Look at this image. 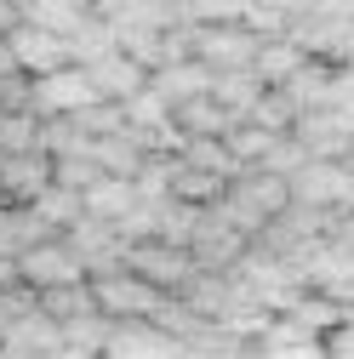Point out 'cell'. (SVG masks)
Instances as JSON below:
<instances>
[{
	"label": "cell",
	"mask_w": 354,
	"mask_h": 359,
	"mask_svg": "<svg viewBox=\"0 0 354 359\" xmlns=\"http://www.w3.org/2000/svg\"><path fill=\"white\" fill-rule=\"evenodd\" d=\"M348 189H354V165H348V160H303V165L286 177L291 205L320 211V217L348 211Z\"/></svg>",
	"instance_id": "obj_2"
},
{
	"label": "cell",
	"mask_w": 354,
	"mask_h": 359,
	"mask_svg": "<svg viewBox=\"0 0 354 359\" xmlns=\"http://www.w3.org/2000/svg\"><path fill=\"white\" fill-rule=\"evenodd\" d=\"M98 359H183V342L155 320H120L103 331Z\"/></svg>",
	"instance_id": "obj_6"
},
{
	"label": "cell",
	"mask_w": 354,
	"mask_h": 359,
	"mask_svg": "<svg viewBox=\"0 0 354 359\" xmlns=\"http://www.w3.org/2000/svg\"><path fill=\"white\" fill-rule=\"evenodd\" d=\"M46 189H52V154H12V160H0V205L29 211Z\"/></svg>",
	"instance_id": "obj_8"
},
{
	"label": "cell",
	"mask_w": 354,
	"mask_h": 359,
	"mask_svg": "<svg viewBox=\"0 0 354 359\" xmlns=\"http://www.w3.org/2000/svg\"><path fill=\"white\" fill-rule=\"evenodd\" d=\"M126 268H131L143 285H155L160 297H177V291L195 280L189 251H183V245H166V240H131V245H126Z\"/></svg>",
	"instance_id": "obj_5"
},
{
	"label": "cell",
	"mask_w": 354,
	"mask_h": 359,
	"mask_svg": "<svg viewBox=\"0 0 354 359\" xmlns=\"http://www.w3.org/2000/svg\"><path fill=\"white\" fill-rule=\"evenodd\" d=\"M12 274L23 291L34 297H46V291H69V285H86V262L69 251L63 234H46V240H34L12 257Z\"/></svg>",
	"instance_id": "obj_1"
},
{
	"label": "cell",
	"mask_w": 354,
	"mask_h": 359,
	"mask_svg": "<svg viewBox=\"0 0 354 359\" xmlns=\"http://www.w3.org/2000/svg\"><path fill=\"white\" fill-rule=\"evenodd\" d=\"M120 120H126V131H166L171 126V109H166V97L160 92H131L126 103H120Z\"/></svg>",
	"instance_id": "obj_16"
},
{
	"label": "cell",
	"mask_w": 354,
	"mask_h": 359,
	"mask_svg": "<svg viewBox=\"0 0 354 359\" xmlns=\"http://www.w3.org/2000/svg\"><path fill=\"white\" fill-rule=\"evenodd\" d=\"M86 291H92V308L103 313L109 325H120V320H155L160 302H166L155 285H143L138 274H131L126 262L109 268V274H92V280H86Z\"/></svg>",
	"instance_id": "obj_3"
},
{
	"label": "cell",
	"mask_w": 354,
	"mask_h": 359,
	"mask_svg": "<svg viewBox=\"0 0 354 359\" xmlns=\"http://www.w3.org/2000/svg\"><path fill=\"white\" fill-rule=\"evenodd\" d=\"M320 348H326V359H354V320H337L320 337Z\"/></svg>",
	"instance_id": "obj_18"
},
{
	"label": "cell",
	"mask_w": 354,
	"mask_h": 359,
	"mask_svg": "<svg viewBox=\"0 0 354 359\" xmlns=\"http://www.w3.org/2000/svg\"><path fill=\"white\" fill-rule=\"evenodd\" d=\"M138 205H143V200H138V189H131L126 177H98L92 189H80V217L109 222V229H120Z\"/></svg>",
	"instance_id": "obj_11"
},
{
	"label": "cell",
	"mask_w": 354,
	"mask_h": 359,
	"mask_svg": "<svg viewBox=\"0 0 354 359\" xmlns=\"http://www.w3.org/2000/svg\"><path fill=\"white\" fill-rule=\"evenodd\" d=\"M348 165H354V154H348Z\"/></svg>",
	"instance_id": "obj_21"
},
{
	"label": "cell",
	"mask_w": 354,
	"mask_h": 359,
	"mask_svg": "<svg viewBox=\"0 0 354 359\" xmlns=\"http://www.w3.org/2000/svg\"><path fill=\"white\" fill-rule=\"evenodd\" d=\"M18 29V6H12V0H0V40H6Z\"/></svg>",
	"instance_id": "obj_19"
},
{
	"label": "cell",
	"mask_w": 354,
	"mask_h": 359,
	"mask_svg": "<svg viewBox=\"0 0 354 359\" xmlns=\"http://www.w3.org/2000/svg\"><path fill=\"white\" fill-rule=\"evenodd\" d=\"M177 165H189V171H211V177H223V183H229V177L240 171L235 160H229V149H223V137H183V143H177V154H171Z\"/></svg>",
	"instance_id": "obj_14"
},
{
	"label": "cell",
	"mask_w": 354,
	"mask_h": 359,
	"mask_svg": "<svg viewBox=\"0 0 354 359\" xmlns=\"http://www.w3.org/2000/svg\"><path fill=\"white\" fill-rule=\"evenodd\" d=\"M348 211H354V189H348Z\"/></svg>",
	"instance_id": "obj_20"
},
{
	"label": "cell",
	"mask_w": 354,
	"mask_h": 359,
	"mask_svg": "<svg viewBox=\"0 0 354 359\" xmlns=\"http://www.w3.org/2000/svg\"><path fill=\"white\" fill-rule=\"evenodd\" d=\"M6 57H12V69H18L23 80L74 63V57H69V40H58V34H46V29H34V23H18V29L6 34Z\"/></svg>",
	"instance_id": "obj_7"
},
{
	"label": "cell",
	"mask_w": 354,
	"mask_h": 359,
	"mask_svg": "<svg viewBox=\"0 0 354 359\" xmlns=\"http://www.w3.org/2000/svg\"><path fill=\"white\" fill-rule=\"evenodd\" d=\"M92 80H86V69H52V74H34L29 92H23V109L40 114V120H74L80 109H92Z\"/></svg>",
	"instance_id": "obj_4"
},
{
	"label": "cell",
	"mask_w": 354,
	"mask_h": 359,
	"mask_svg": "<svg viewBox=\"0 0 354 359\" xmlns=\"http://www.w3.org/2000/svg\"><path fill=\"white\" fill-rule=\"evenodd\" d=\"M80 69H86V80H92V97H98V103H114V109H120L131 92H143V86H149V74L131 63L126 52H109V57L80 63Z\"/></svg>",
	"instance_id": "obj_9"
},
{
	"label": "cell",
	"mask_w": 354,
	"mask_h": 359,
	"mask_svg": "<svg viewBox=\"0 0 354 359\" xmlns=\"http://www.w3.org/2000/svg\"><path fill=\"white\" fill-rule=\"evenodd\" d=\"M171 126H177V137H223L235 120L217 109L211 97H195V103H183V109H171Z\"/></svg>",
	"instance_id": "obj_15"
},
{
	"label": "cell",
	"mask_w": 354,
	"mask_h": 359,
	"mask_svg": "<svg viewBox=\"0 0 354 359\" xmlns=\"http://www.w3.org/2000/svg\"><path fill=\"white\" fill-rule=\"evenodd\" d=\"M308 57H303V46L291 34H280V40H257V57H251V74H257V86L263 92H280V86L303 69Z\"/></svg>",
	"instance_id": "obj_12"
},
{
	"label": "cell",
	"mask_w": 354,
	"mask_h": 359,
	"mask_svg": "<svg viewBox=\"0 0 354 359\" xmlns=\"http://www.w3.org/2000/svg\"><path fill=\"white\" fill-rule=\"evenodd\" d=\"M29 211H34L40 222H46L52 234H63L69 222H80V194H74V189H58V183H52L46 194H40V200L29 205Z\"/></svg>",
	"instance_id": "obj_17"
},
{
	"label": "cell",
	"mask_w": 354,
	"mask_h": 359,
	"mask_svg": "<svg viewBox=\"0 0 354 359\" xmlns=\"http://www.w3.org/2000/svg\"><path fill=\"white\" fill-rule=\"evenodd\" d=\"M46 120L29 114V109H0V160L12 154H46Z\"/></svg>",
	"instance_id": "obj_13"
},
{
	"label": "cell",
	"mask_w": 354,
	"mask_h": 359,
	"mask_svg": "<svg viewBox=\"0 0 354 359\" xmlns=\"http://www.w3.org/2000/svg\"><path fill=\"white\" fill-rule=\"evenodd\" d=\"M149 92H160L166 109H183V103H195V97H211V69H200L195 57L160 63V69H149Z\"/></svg>",
	"instance_id": "obj_10"
}]
</instances>
